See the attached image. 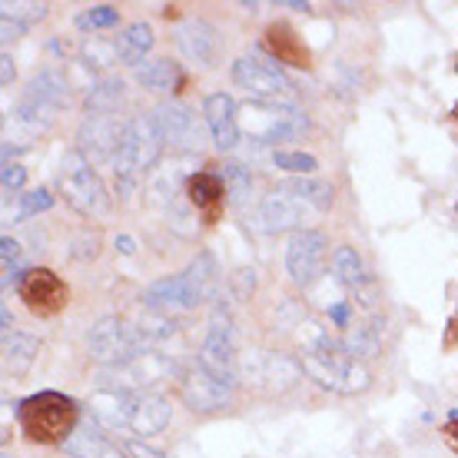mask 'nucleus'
Wrapping results in <instances>:
<instances>
[{
    "label": "nucleus",
    "mask_w": 458,
    "mask_h": 458,
    "mask_svg": "<svg viewBox=\"0 0 458 458\" xmlns=\"http://www.w3.org/2000/svg\"><path fill=\"white\" fill-rule=\"evenodd\" d=\"M163 149H166V137L157 126L153 114L147 116H133L126 123L123 143H120V153L114 157V180L120 193H133L137 183L143 180V173L153 170L160 163Z\"/></svg>",
    "instance_id": "1"
},
{
    "label": "nucleus",
    "mask_w": 458,
    "mask_h": 458,
    "mask_svg": "<svg viewBox=\"0 0 458 458\" xmlns=\"http://www.w3.org/2000/svg\"><path fill=\"white\" fill-rule=\"evenodd\" d=\"M302 372L319 382L322 389L339 392V395H359L372 386V372L362 362H355L352 355L345 352V345H322L312 352H302Z\"/></svg>",
    "instance_id": "2"
},
{
    "label": "nucleus",
    "mask_w": 458,
    "mask_h": 458,
    "mask_svg": "<svg viewBox=\"0 0 458 458\" xmlns=\"http://www.w3.org/2000/svg\"><path fill=\"white\" fill-rule=\"evenodd\" d=\"M21 425L30 442H67L77 428V405L60 392H40L21 402Z\"/></svg>",
    "instance_id": "3"
},
{
    "label": "nucleus",
    "mask_w": 458,
    "mask_h": 458,
    "mask_svg": "<svg viewBox=\"0 0 458 458\" xmlns=\"http://www.w3.org/2000/svg\"><path fill=\"white\" fill-rule=\"evenodd\" d=\"M147 339L140 333L133 322L120 319V316H104V319L93 322L90 335H87V349L90 359L100 362L104 369L130 366L147 355Z\"/></svg>",
    "instance_id": "4"
},
{
    "label": "nucleus",
    "mask_w": 458,
    "mask_h": 458,
    "mask_svg": "<svg viewBox=\"0 0 458 458\" xmlns=\"http://www.w3.org/2000/svg\"><path fill=\"white\" fill-rule=\"evenodd\" d=\"M57 180H60V193H64V199H67L81 216H104L106 209H110L106 186L100 183V176H97V170H93V163L87 160L77 147L70 149V153H64Z\"/></svg>",
    "instance_id": "5"
},
{
    "label": "nucleus",
    "mask_w": 458,
    "mask_h": 458,
    "mask_svg": "<svg viewBox=\"0 0 458 458\" xmlns=\"http://www.w3.org/2000/svg\"><path fill=\"white\" fill-rule=\"evenodd\" d=\"M236 120H240V133L250 137L252 143H283V140H293L306 130V114L296 110V106H279V104H256V100H246V104L236 110Z\"/></svg>",
    "instance_id": "6"
},
{
    "label": "nucleus",
    "mask_w": 458,
    "mask_h": 458,
    "mask_svg": "<svg viewBox=\"0 0 458 458\" xmlns=\"http://www.w3.org/2000/svg\"><path fill=\"white\" fill-rule=\"evenodd\" d=\"M233 83L250 93V100L256 104L293 106V97H296V87L289 83L283 70L256 57H240L233 64Z\"/></svg>",
    "instance_id": "7"
},
{
    "label": "nucleus",
    "mask_w": 458,
    "mask_h": 458,
    "mask_svg": "<svg viewBox=\"0 0 458 458\" xmlns=\"http://www.w3.org/2000/svg\"><path fill=\"white\" fill-rule=\"evenodd\" d=\"M199 366L236 382V369H240V355H236V322H233L229 306H223V302H216L213 312H209L207 339H203V349H199Z\"/></svg>",
    "instance_id": "8"
},
{
    "label": "nucleus",
    "mask_w": 458,
    "mask_h": 458,
    "mask_svg": "<svg viewBox=\"0 0 458 458\" xmlns=\"http://www.w3.org/2000/svg\"><path fill=\"white\" fill-rule=\"evenodd\" d=\"M310 216H316V209L306 207L299 196H293L286 190V186L279 183L276 190H269V193L256 203V209H252V226L259 229V233H299V229H306L302 223Z\"/></svg>",
    "instance_id": "9"
},
{
    "label": "nucleus",
    "mask_w": 458,
    "mask_h": 458,
    "mask_svg": "<svg viewBox=\"0 0 458 458\" xmlns=\"http://www.w3.org/2000/svg\"><path fill=\"white\" fill-rule=\"evenodd\" d=\"M236 376L266 392H286L302 376V362H296L293 355H283V352H250L240 359Z\"/></svg>",
    "instance_id": "10"
},
{
    "label": "nucleus",
    "mask_w": 458,
    "mask_h": 458,
    "mask_svg": "<svg viewBox=\"0 0 458 458\" xmlns=\"http://www.w3.org/2000/svg\"><path fill=\"white\" fill-rule=\"evenodd\" d=\"M233 389H236V382H233V378L216 376V372H209V369H203L199 362H196V366L183 376L180 395H183L190 412L213 415V412L229 409V402H233Z\"/></svg>",
    "instance_id": "11"
},
{
    "label": "nucleus",
    "mask_w": 458,
    "mask_h": 458,
    "mask_svg": "<svg viewBox=\"0 0 458 458\" xmlns=\"http://www.w3.org/2000/svg\"><path fill=\"white\" fill-rule=\"evenodd\" d=\"M329 256V240L319 229H299L286 242V273L296 286H312Z\"/></svg>",
    "instance_id": "12"
},
{
    "label": "nucleus",
    "mask_w": 458,
    "mask_h": 458,
    "mask_svg": "<svg viewBox=\"0 0 458 458\" xmlns=\"http://www.w3.org/2000/svg\"><path fill=\"white\" fill-rule=\"evenodd\" d=\"M126 123H120L116 116L110 114H87L83 123L77 126V149L90 163H104L120 153V143H123Z\"/></svg>",
    "instance_id": "13"
},
{
    "label": "nucleus",
    "mask_w": 458,
    "mask_h": 458,
    "mask_svg": "<svg viewBox=\"0 0 458 458\" xmlns=\"http://www.w3.org/2000/svg\"><path fill=\"white\" fill-rule=\"evenodd\" d=\"M199 306V296L193 293L190 279L183 273L163 276L157 283H149L143 289V310L160 312V316H173V312H190Z\"/></svg>",
    "instance_id": "14"
},
{
    "label": "nucleus",
    "mask_w": 458,
    "mask_h": 458,
    "mask_svg": "<svg viewBox=\"0 0 458 458\" xmlns=\"http://www.w3.org/2000/svg\"><path fill=\"white\" fill-rule=\"evenodd\" d=\"M153 120H157V126L163 130V137H166L170 147H176V149L203 147V130H199V123H196V116L190 106L176 104V100L160 104L157 110H153Z\"/></svg>",
    "instance_id": "15"
},
{
    "label": "nucleus",
    "mask_w": 458,
    "mask_h": 458,
    "mask_svg": "<svg viewBox=\"0 0 458 458\" xmlns=\"http://www.w3.org/2000/svg\"><path fill=\"white\" fill-rule=\"evenodd\" d=\"M236 110H240V106L233 104V97L223 90L209 93L207 100H203V120H207V130H209V137H213V143H216V149H223V153L236 149V143H240V137H242Z\"/></svg>",
    "instance_id": "16"
},
{
    "label": "nucleus",
    "mask_w": 458,
    "mask_h": 458,
    "mask_svg": "<svg viewBox=\"0 0 458 458\" xmlns=\"http://www.w3.org/2000/svg\"><path fill=\"white\" fill-rule=\"evenodd\" d=\"M21 296L34 312H47V316H50V312L64 310L67 286H64L50 269H30V276L23 279V286H21Z\"/></svg>",
    "instance_id": "17"
},
{
    "label": "nucleus",
    "mask_w": 458,
    "mask_h": 458,
    "mask_svg": "<svg viewBox=\"0 0 458 458\" xmlns=\"http://www.w3.org/2000/svg\"><path fill=\"white\" fill-rule=\"evenodd\" d=\"M64 452L73 458H130L116 442L106 438V432L93 419H87V422L73 428V436L64 442Z\"/></svg>",
    "instance_id": "18"
},
{
    "label": "nucleus",
    "mask_w": 458,
    "mask_h": 458,
    "mask_svg": "<svg viewBox=\"0 0 458 458\" xmlns=\"http://www.w3.org/2000/svg\"><path fill=\"white\" fill-rule=\"evenodd\" d=\"M140 395H123V392H110L100 389L90 395V419L100 428H130V419H133V405H137Z\"/></svg>",
    "instance_id": "19"
},
{
    "label": "nucleus",
    "mask_w": 458,
    "mask_h": 458,
    "mask_svg": "<svg viewBox=\"0 0 458 458\" xmlns=\"http://www.w3.org/2000/svg\"><path fill=\"white\" fill-rule=\"evenodd\" d=\"M170 402L157 395V392H147V395H140L137 405H133V419H130V432L133 436H157L163 432L166 425H170Z\"/></svg>",
    "instance_id": "20"
},
{
    "label": "nucleus",
    "mask_w": 458,
    "mask_h": 458,
    "mask_svg": "<svg viewBox=\"0 0 458 458\" xmlns=\"http://www.w3.org/2000/svg\"><path fill=\"white\" fill-rule=\"evenodd\" d=\"M176 47L183 50V57L209 64L216 54V30L207 21H183L176 27Z\"/></svg>",
    "instance_id": "21"
},
{
    "label": "nucleus",
    "mask_w": 458,
    "mask_h": 458,
    "mask_svg": "<svg viewBox=\"0 0 458 458\" xmlns=\"http://www.w3.org/2000/svg\"><path fill=\"white\" fill-rule=\"evenodd\" d=\"M133 77H137L140 87L149 93H170L180 87V81H183V77H180V67L166 57L143 60V64L133 70Z\"/></svg>",
    "instance_id": "22"
},
{
    "label": "nucleus",
    "mask_w": 458,
    "mask_h": 458,
    "mask_svg": "<svg viewBox=\"0 0 458 458\" xmlns=\"http://www.w3.org/2000/svg\"><path fill=\"white\" fill-rule=\"evenodd\" d=\"M149 50H153V27L143 23V21L123 27L120 37H116V54H120V64H130L133 70L147 60Z\"/></svg>",
    "instance_id": "23"
},
{
    "label": "nucleus",
    "mask_w": 458,
    "mask_h": 458,
    "mask_svg": "<svg viewBox=\"0 0 458 458\" xmlns=\"http://www.w3.org/2000/svg\"><path fill=\"white\" fill-rule=\"evenodd\" d=\"M37 352H40V339L30 333H11L4 335V366L11 376H23L30 372V366L37 362Z\"/></svg>",
    "instance_id": "24"
},
{
    "label": "nucleus",
    "mask_w": 458,
    "mask_h": 458,
    "mask_svg": "<svg viewBox=\"0 0 458 458\" xmlns=\"http://www.w3.org/2000/svg\"><path fill=\"white\" fill-rule=\"evenodd\" d=\"M126 83L120 77H100L97 83L87 87V97H83V104H87V114H110L114 116L126 100Z\"/></svg>",
    "instance_id": "25"
},
{
    "label": "nucleus",
    "mask_w": 458,
    "mask_h": 458,
    "mask_svg": "<svg viewBox=\"0 0 458 458\" xmlns=\"http://www.w3.org/2000/svg\"><path fill=\"white\" fill-rule=\"evenodd\" d=\"M23 97H30L37 104L50 106V110H60V106L67 104V81H64V73L54 67L40 70L34 81L27 83V93Z\"/></svg>",
    "instance_id": "26"
},
{
    "label": "nucleus",
    "mask_w": 458,
    "mask_h": 458,
    "mask_svg": "<svg viewBox=\"0 0 458 458\" xmlns=\"http://www.w3.org/2000/svg\"><path fill=\"white\" fill-rule=\"evenodd\" d=\"M183 276L190 279V286H193V293L199 296V302H209V299L216 296L219 266H216V256H213V252H196V259L186 266Z\"/></svg>",
    "instance_id": "27"
},
{
    "label": "nucleus",
    "mask_w": 458,
    "mask_h": 458,
    "mask_svg": "<svg viewBox=\"0 0 458 458\" xmlns=\"http://www.w3.org/2000/svg\"><path fill=\"white\" fill-rule=\"evenodd\" d=\"M223 180L219 176H213V173H196V176H190V183H186V196H190V203H193L196 209H213L223 203Z\"/></svg>",
    "instance_id": "28"
},
{
    "label": "nucleus",
    "mask_w": 458,
    "mask_h": 458,
    "mask_svg": "<svg viewBox=\"0 0 458 458\" xmlns=\"http://www.w3.org/2000/svg\"><path fill=\"white\" fill-rule=\"evenodd\" d=\"M293 196H299L306 207H312L316 213H326L333 207V186L322 183V180H312V176H296V180H286L283 183Z\"/></svg>",
    "instance_id": "29"
},
{
    "label": "nucleus",
    "mask_w": 458,
    "mask_h": 458,
    "mask_svg": "<svg viewBox=\"0 0 458 458\" xmlns=\"http://www.w3.org/2000/svg\"><path fill=\"white\" fill-rule=\"evenodd\" d=\"M219 180H223V190H226L229 203H233V207H246V199L252 196V173H250V166H242V163H236V160L223 163V173H219Z\"/></svg>",
    "instance_id": "30"
},
{
    "label": "nucleus",
    "mask_w": 458,
    "mask_h": 458,
    "mask_svg": "<svg viewBox=\"0 0 458 458\" xmlns=\"http://www.w3.org/2000/svg\"><path fill=\"white\" fill-rule=\"evenodd\" d=\"M333 276L339 286H362L366 283V266H362V256L352 250V246H339L333 252Z\"/></svg>",
    "instance_id": "31"
},
{
    "label": "nucleus",
    "mask_w": 458,
    "mask_h": 458,
    "mask_svg": "<svg viewBox=\"0 0 458 458\" xmlns=\"http://www.w3.org/2000/svg\"><path fill=\"white\" fill-rule=\"evenodd\" d=\"M47 11H50L47 4H27V0H7V4H0V17L21 23V27H30V23L44 21Z\"/></svg>",
    "instance_id": "32"
},
{
    "label": "nucleus",
    "mask_w": 458,
    "mask_h": 458,
    "mask_svg": "<svg viewBox=\"0 0 458 458\" xmlns=\"http://www.w3.org/2000/svg\"><path fill=\"white\" fill-rule=\"evenodd\" d=\"M83 60L90 64V67H114L120 54H116V40H106V37H90L87 44H83Z\"/></svg>",
    "instance_id": "33"
},
{
    "label": "nucleus",
    "mask_w": 458,
    "mask_h": 458,
    "mask_svg": "<svg viewBox=\"0 0 458 458\" xmlns=\"http://www.w3.org/2000/svg\"><path fill=\"white\" fill-rule=\"evenodd\" d=\"M273 163L276 170H289L296 176H312V170L319 166L312 153H299V149H279V153H273Z\"/></svg>",
    "instance_id": "34"
},
{
    "label": "nucleus",
    "mask_w": 458,
    "mask_h": 458,
    "mask_svg": "<svg viewBox=\"0 0 458 458\" xmlns=\"http://www.w3.org/2000/svg\"><path fill=\"white\" fill-rule=\"evenodd\" d=\"M137 329L143 333L147 343H160V339H170L176 333V322L173 316H160V312H143V319L137 322Z\"/></svg>",
    "instance_id": "35"
},
{
    "label": "nucleus",
    "mask_w": 458,
    "mask_h": 458,
    "mask_svg": "<svg viewBox=\"0 0 458 458\" xmlns=\"http://www.w3.org/2000/svg\"><path fill=\"white\" fill-rule=\"evenodd\" d=\"M116 21H120V11L110 7V4L87 7V11L77 13V27L81 30H104V27H116Z\"/></svg>",
    "instance_id": "36"
},
{
    "label": "nucleus",
    "mask_w": 458,
    "mask_h": 458,
    "mask_svg": "<svg viewBox=\"0 0 458 458\" xmlns=\"http://www.w3.org/2000/svg\"><path fill=\"white\" fill-rule=\"evenodd\" d=\"M54 207V193L50 190H30V193L21 196V207H17V219H30L37 213Z\"/></svg>",
    "instance_id": "37"
},
{
    "label": "nucleus",
    "mask_w": 458,
    "mask_h": 458,
    "mask_svg": "<svg viewBox=\"0 0 458 458\" xmlns=\"http://www.w3.org/2000/svg\"><path fill=\"white\" fill-rule=\"evenodd\" d=\"M23 180H27V170H23L21 163H4L0 183H4V190H7V193H11V190H21Z\"/></svg>",
    "instance_id": "38"
},
{
    "label": "nucleus",
    "mask_w": 458,
    "mask_h": 458,
    "mask_svg": "<svg viewBox=\"0 0 458 458\" xmlns=\"http://www.w3.org/2000/svg\"><path fill=\"white\" fill-rule=\"evenodd\" d=\"M123 452H126L130 458H166V455L160 452V448L147 445V442H140V438H133V442H126Z\"/></svg>",
    "instance_id": "39"
},
{
    "label": "nucleus",
    "mask_w": 458,
    "mask_h": 458,
    "mask_svg": "<svg viewBox=\"0 0 458 458\" xmlns=\"http://www.w3.org/2000/svg\"><path fill=\"white\" fill-rule=\"evenodd\" d=\"M252 286H256V273H252V269H236V276H233V289H236V296L246 299L252 293Z\"/></svg>",
    "instance_id": "40"
},
{
    "label": "nucleus",
    "mask_w": 458,
    "mask_h": 458,
    "mask_svg": "<svg viewBox=\"0 0 458 458\" xmlns=\"http://www.w3.org/2000/svg\"><path fill=\"white\" fill-rule=\"evenodd\" d=\"M0 256H4V266L23 263V250H21V242L11 240V236H4V240H0Z\"/></svg>",
    "instance_id": "41"
},
{
    "label": "nucleus",
    "mask_w": 458,
    "mask_h": 458,
    "mask_svg": "<svg viewBox=\"0 0 458 458\" xmlns=\"http://www.w3.org/2000/svg\"><path fill=\"white\" fill-rule=\"evenodd\" d=\"M11 81H13V60L11 54H4L0 57V87H11Z\"/></svg>",
    "instance_id": "42"
},
{
    "label": "nucleus",
    "mask_w": 458,
    "mask_h": 458,
    "mask_svg": "<svg viewBox=\"0 0 458 458\" xmlns=\"http://www.w3.org/2000/svg\"><path fill=\"white\" fill-rule=\"evenodd\" d=\"M27 27H21V23H13V21H0V34H4V40H17V37L23 34Z\"/></svg>",
    "instance_id": "43"
},
{
    "label": "nucleus",
    "mask_w": 458,
    "mask_h": 458,
    "mask_svg": "<svg viewBox=\"0 0 458 458\" xmlns=\"http://www.w3.org/2000/svg\"><path fill=\"white\" fill-rule=\"evenodd\" d=\"M116 250L123 252V256H133V252H137V246H133V240H130V236H116Z\"/></svg>",
    "instance_id": "44"
},
{
    "label": "nucleus",
    "mask_w": 458,
    "mask_h": 458,
    "mask_svg": "<svg viewBox=\"0 0 458 458\" xmlns=\"http://www.w3.org/2000/svg\"><path fill=\"white\" fill-rule=\"evenodd\" d=\"M0 322H4V335H11V312L0 310Z\"/></svg>",
    "instance_id": "45"
},
{
    "label": "nucleus",
    "mask_w": 458,
    "mask_h": 458,
    "mask_svg": "<svg viewBox=\"0 0 458 458\" xmlns=\"http://www.w3.org/2000/svg\"><path fill=\"white\" fill-rule=\"evenodd\" d=\"M4 458H13V455H4Z\"/></svg>",
    "instance_id": "46"
}]
</instances>
